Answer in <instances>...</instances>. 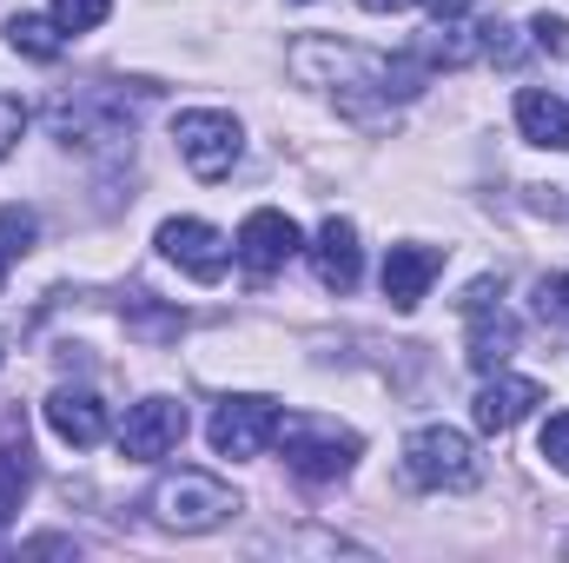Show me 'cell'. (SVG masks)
<instances>
[{
    "label": "cell",
    "instance_id": "6da1fadb",
    "mask_svg": "<svg viewBox=\"0 0 569 563\" xmlns=\"http://www.w3.org/2000/svg\"><path fill=\"white\" fill-rule=\"evenodd\" d=\"M284 67L305 80V87H331L338 107L351 120H391L398 100H418L430 80L425 60H385V53H365V47H345L331 33H305Z\"/></svg>",
    "mask_w": 569,
    "mask_h": 563
},
{
    "label": "cell",
    "instance_id": "7a4b0ae2",
    "mask_svg": "<svg viewBox=\"0 0 569 563\" xmlns=\"http://www.w3.org/2000/svg\"><path fill=\"white\" fill-rule=\"evenodd\" d=\"M146 100H152L146 80H127V87H120V80H93V87L60 93V100L47 107V127H53V140L60 146H87V152H100V146L133 140Z\"/></svg>",
    "mask_w": 569,
    "mask_h": 563
},
{
    "label": "cell",
    "instance_id": "3957f363",
    "mask_svg": "<svg viewBox=\"0 0 569 563\" xmlns=\"http://www.w3.org/2000/svg\"><path fill=\"white\" fill-rule=\"evenodd\" d=\"M146 511H152L166 531H179V537H206V531H219V524L239 517V491H232L226 477H212V471H166V477L152 484Z\"/></svg>",
    "mask_w": 569,
    "mask_h": 563
},
{
    "label": "cell",
    "instance_id": "277c9868",
    "mask_svg": "<svg viewBox=\"0 0 569 563\" xmlns=\"http://www.w3.org/2000/svg\"><path fill=\"white\" fill-rule=\"evenodd\" d=\"M279 444H284V471L305 477V484H338L351 464H358V431L331 418H284L279 424Z\"/></svg>",
    "mask_w": 569,
    "mask_h": 563
},
{
    "label": "cell",
    "instance_id": "5b68a950",
    "mask_svg": "<svg viewBox=\"0 0 569 563\" xmlns=\"http://www.w3.org/2000/svg\"><path fill=\"white\" fill-rule=\"evenodd\" d=\"M405 477H411L418 491H470V484L483 477V464H477V444H470L463 431H450V424H418V431L405 437Z\"/></svg>",
    "mask_w": 569,
    "mask_h": 563
},
{
    "label": "cell",
    "instance_id": "8992f818",
    "mask_svg": "<svg viewBox=\"0 0 569 563\" xmlns=\"http://www.w3.org/2000/svg\"><path fill=\"white\" fill-rule=\"evenodd\" d=\"M172 146H179V159H186L199 179H226V172L239 166V152H246V134H239V120L219 113V107H186V113L172 120Z\"/></svg>",
    "mask_w": 569,
    "mask_h": 563
},
{
    "label": "cell",
    "instance_id": "52a82bcc",
    "mask_svg": "<svg viewBox=\"0 0 569 563\" xmlns=\"http://www.w3.org/2000/svg\"><path fill=\"white\" fill-rule=\"evenodd\" d=\"M279 398H259V392H246V398H226L212 424H206V437H212V451L219 457H259V451H272L279 444Z\"/></svg>",
    "mask_w": 569,
    "mask_h": 563
},
{
    "label": "cell",
    "instance_id": "ba28073f",
    "mask_svg": "<svg viewBox=\"0 0 569 563\" xmlns=\"http://www.w3.org/2000/svg\"><path fill=\"white\" fill-rule=\"evenodd\" d=\"M497 292H503L497 279H477L463 292V318H470V352H463V358H470V372H483V378L503 372L510 352H517V318L497 305Z\"/></svg>",
    "mask_w": 569,
    "mask_h": 563
},
{
    "label": "cell",
    "instance_id": "9c48e42d",
    "mask_svg": "<svg viewBox=\"0 0 569 563\" xmlns=\"http://www.w3.org/2000/svg\"><path fill=\"white\" fill-rule=\"evenodd\" d=\"M152 246H159V259H172L186 279H199V285L226 279V266H232L226 233H219V226H206V219H166Z\"/></svg>",
    "mask_w": 569,
    "mask_h": 563
},
{
    "label": "cell",
    "instance_id": "30bf717a",
    "mask_svg": "<svg viewBox=\"0 0 569 563\" xmlns=\"http://www.w3.org/2000/svg\"><path fill=\"white\" fill-rule=\"evenodd\" d=\"M186 405L179 398H140L127 424H120V457H133V464H159V457H172L179 451V437H186Z\"/></svg>",
    "mask_w": 569,
    "mask_h": 563
},
{
    "label": "cell",
    "instance_id": "8fae6325",
    "mask_svg": "<svg viewBox=\"0 0 569 563\" xmlns=\"http://www.w3.org/2000/svg\"><path fill=\"white\" fill-rule=\"evenodd\" d=\"M305 246V233L284 219L279 206H259V213H246V226H239V266L252 273V279H272V273H284V259Z\"/></svg>",
    "mask_w": 569,
    "mask_h": 563
},
{
    "label": "cell",
    "instance_id": "7c38bea8",
    "mask_svg": "<svg viewBox=\"0 0 569 563\" xmlns=\"http://www.w3.org/2000/svg\"><path fill=\"white\" fill-rule=\"evenodd\" d=\"M537 405H543V385H537V378L490 372V378H483V392H477V405H470V418H477V431H517Z\"/></svg>",
    "mask_w": 569,
    "mask_h": 563
},
{
    "label": "cell",
    "instance_id": "4fadbf2b",
    "mask_svg": "<svg viewBox=\"0 0 569 563\" xmlns=\"http://www.w3.org/2000/svg\"><path fill=\"white\" fill-rule=\"evenodd\" d=\"M311 266H318V285L325 292H351L358 273H365V253H358V226L351 219H325L318 233H311Z\"/></svg>",
    "mask_w": 569,
    "mask_h": 563
},
{
    "label": "cell",
    "instance_id": "5bb4252c",
    "mask_svg": "<svg viewBox=\"0 0 569 563\" xmlns=\"http://www.w3.org/2000/svg\"><path fill=\"white\" fill-rule=\"evenodd\" d=\"M47 424H53L60 444L93 451V444L107 437V405H100V392H87V385H60V392L47 398Z\"/></svg>",
    "mask_w": 569,
    "mask_h": 563
},
{
    "label": "cell",
    "instance_id": "9a60e30c",
    "mask_svg": "<svg viewBox=\"0 0 569 563\" xmlns=\"http://www.w3.org/2000/svg\"><path fill=\"white\" fill-rule=\"evenodd\" d=\"M437 273H443L437 246H391V259H385V298H391V312H418L430 298Z\"/></svg>",
    "mask_w": 569,
    "mask_h": 563
},
{
    "label": "cell",
    "instance_id": "2e32d148",
    "mask_svg": "<svg viewBox=\"0 0 569 563\" xmlns=\"http://www.w3.org/2000/svg\"><path fill=\"white\" fill-rule=\"evenodd\" d=\"M517 127L530 146H550V152H569V100L543 93V87H523L517 93Z\"/></svg>",
    "mask_w": 569,
    "mask_h": 563
},
{
    "label": "cell",
    "instance_id": "e0dca14e",
    "mask_svg": "<svg viewBox=\"0 0 569 563\" xmlns=\"http://www.w3.org/2000/svg\"><path fill=\"white\" fill-rule=\"evenodd\" d=\"M27 491H33V451H27V437H0V524L20 517Z\"/></svg>",
    "mask_w": 569,
    "mask_h": 563
},
{
    "label": "cell",
    "instance_id": "ac0fdd59",
    "mask_svg": "<svg viewBox=\"0 0 569 563\" xmlns=\"http://www.w3.org/2000/svg\"><path fill=\"white\" fill-rule=\"evenodd\" d=\"M7 47L47 67V60H60V47H67V33L53 27V13H13V20H7Z\"/></svg>",
    "mask_w": 569,
    "mask_h": 563
},
{
    "label": "cell",
    "instance_id": "d6986e66",
    "mask_svg": "<svg viewBox=\"0 0 569 563\" xmlns=\"http://www.w3.org/2000/svg\"><path fill=\"white\" fill-rule=\"evenodd\" d=\"M33 253V213L27 206H0V285L13 273V259Z\"/></svg>",
    "mask_w": 569,
    "mask_h": 563
},
{
    "label": "cell",
    "instance_id": "ffe728a7",
    "mask_svg": "<svg viewBox=\"0 0 569 563\" xmlns=\"http://www.w3.org/2000/svg\"><path fill=\"white\" fill-rule=\"evenodd\" d=\"M127 325H133L140 338H152V345H159V338H179V332H186V312H159V305L140 292V298L127 305Z\"/></svg>",
    "mask_w": 569,
    "mask_h": 563
},
{
    "label": "cell",
    "instance_id": "44dd1931",
    "mask_svg": "<svg viewBox=\"0 0 569 563\" xmlns=\"http://www.w3.org/2000/svg\"><path fill=\"white\" fill-rule=\"evenodd\" d=\"M47 13H53V27H60V33H93V27L113 13V0H53Z\"/></svg>",
    "mask_w": 569,
    "mask_h": 563
},
{
    "label": "cell",
    "instance_id": "7402d4cb",
    "mask_svg": "<svg viewBox=\"0 0 569 563\" xmlns=\"http://www.w3.org/2000/svg\"><path fill=\"white\" fill-rule=\"evenodd\" d=\"M530 40H537V53L557 60V53H569V20L563 13H537V20H530Z\"/></svg>",
    "mask_w": 569,
    "mask_h": 563
},
{
    "label": "cell",
    "instance_id": "603a6c76",
    "mask_svg": "<svg viewBox=\"0 0 569 563\" xmlns=\"http://www.w3.org/2000/svg\"><path fill=\"white\" fill-rule=\"evenodd\" d=\"M537 318L569 325V273H563V279H543V285H537Z\"/></svg>",
    "mask_w": 569,
    "mask_h": 563
},
{
    "label": "cell",
    "instance_id": "cb8c5ba5",
    "mask_svg": "<svg viewBox=\"0 0 569 563\" xmlns=\"http://www.w3.org/2000/svg\"><path fill=\"white\" fill-rule=\"evenodd\" d=\"M543 457L569 477V412H557V418L543 424Z\"/></svg>",
    "mask_w": 569,
    "mask_h": 563
},
{
    "label": "cell",
    "instance_id": "d4e9b609",
    "mask_svg": "<svg viewBox=\"0 0 569 563\" xmlns=\"http://www.w3.org/2000/svg\"><path fill=\"white\" fill-rule=\"evenodd\" d=\"M20 134H27V107H20L13 93H0V159L13 152V140H20Z\"/></svg>",
    "mask_w": 569,
    "mask_h": 563
},
{
    "label": "cell",
    "instance_id": "484cf974",
    "mask_svg": "<svg viewBox=\"0 0 569 563\" xmlns=\"http://www.w3.org/2000/svg\"><path fill=\"white\" fill-rule=\"evenodd\" d=\"M425 7H430V20H463L477 0H425Z\"/></svg>",
    "mask_w": 569,
    "mask_h": 563
},
{
    "label": "cell",
    "instance_id": "4316f807",
    "mask_svg": "<svg viewBox=\"0 0 569 563\" xmlns=\"http://www.w3.org/2000/svg\"><path fill=\"white\" fill-rule=\"evenodd\" d=\"M27 551H33V557H53V551H73V544H67V537H27Z\"/></svg>",
    "mask_w": 569,
    "mask_h": 563
},
{
    "label": "cell",
    "instance_id": "83f0119b",
    "mask_svg": "<svg viewBox=\"0 0 569 563\" xmlns=\"http://www.w3.org/2000/svg\"><path fill=\"white\" fill-rule=\"evenodd\" d=\"M365 13H398V7H411V0H358Z\"/></svg>",
    "mask_w": 569,
    "mask_h": 563
},
{
    "label": "cell",
    "instance_id": "f1b7e54d",
    "mask_svg": "<svg viewBox=\"0 0 569 563\" xmlns=\"http://www.w3.org/2000/svg\"><path fill=\"white\" fill-rule=\"evenodd\" d=\"M0 358H7V352H0Z\"/></svg>",
    "mask_w": 569,
    "mask_h": 563
}]
</instances>
